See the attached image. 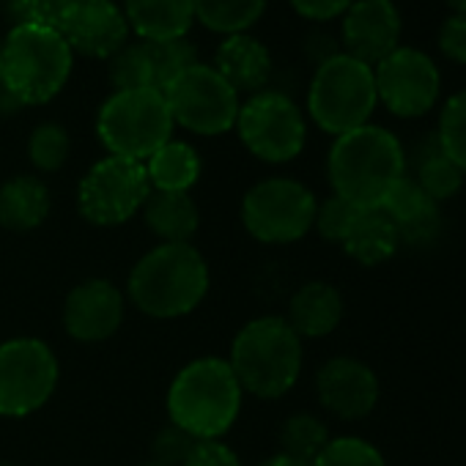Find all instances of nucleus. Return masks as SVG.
I'll use <instances>...</instances> for the list:
<instances>
[{"label": "nucleus", "instance_id": "obj_27", "mask_svg": "<svg viewBox=\"0 0 466 466\" xmlns=\"http://www.w3.org/2000/svg\"><path fill=\"white\" fill-rule=\"evenodd\" d=\"M195 20H200L214 34H248L253 23L261 20L267 0H192Z\"/></svg>", "mask_w": 466, "mask_h": 466}, {"label": "nucleus", "instance_id": "obj_23", "mask_svg": "<svg viewBox=\"0 0 466 466\" xmlns=\"http://www.w3.org/2000/svg\"><path fill=\"white\" fill-rule=\"evenodd\" d=\"M124 17L140 42L184 39L195 23L192 0H127Z\"/></svg>", "mask_w": 466, "mask_h": 466}, {"label": "nucleus", "instance_id": "obj_4", "mask_svg": "<svg viewBox=\"0 0 466 466\" xmlns=\"http://www.w3.org/2000/svg\"><path fill=\"white\" fill-rule=\"evenodd\" d=\"M225 360L248 395L275 400L299 381L305 340L283 316H258L237 332Z\"/></svg>", "mask_w": 466, "mask_h": 466}, {"label": "nucleus", "instance_id": "obj_44", "mask_svg": "<svg viewBox=\"0 0 466 466\" xmlns=\"http://www.w3.org/2000/svg\"><path fill=\"white\" fill-rule=\"evenodd\" d=\"M0 64H4V45H0Z\"/></svg>", "mask_w": 466, "mask_h": 466}, {"label": "nucleus", "instance_id": "obj_14", "mask_svg": "<svg viewBox=\"0 0 466 466\" xmlns=\"http://www.w3.org/2000/svg\"><path fill=\"white\" fill-rule=\"evenodd\" d=\"M127 316V294L105 278H88L77 283L61 310L64 329L77 343L110 340Z\"/></svg>", "mask_w": 466, "mask_h": 466}, {"label": "nucleus", "instance_id": "obj_13", "mask_svg": "<svg viewBox=\"0 0 466 466\" xmlns=\"http://www.w3.org/2000/svg\"><path fill=\"white\" fill-rule=\"evenodd\" d=\"M379 105L395 118H422L441 96L436 61L417 47H398L373 66Z\"/></svg>", "mask_w": 466, "mask_h": 466}, {"label": "nucleus", "instance_id": "obj_16", "mask_svg": "<svg viewBox=\"0 0 466 466\" xmlns=\"http://www.w3.org/2000/svg\"><path fill=\"white\" fill-rule=\"evenodd\" d=\"M403 20L392 0H354L343 15L340 50L368 66H376L400 47Z\"/></svg>", "mask_w": 466, "mask_h": 466}, {"label": "nucleus", "instance_id": "obj_26", "mask_svg": "<svg viewBox=\"0 0 466 466\" xmlns=\"http://www.w3.org/2000/svg\"><path fill=\"white\" fill-rule=\"evenodd\" d=\"M143 167L154 192H189L203 173V159L189 143L170 137L143 162Z\"/></svg>", "mask_w": 466, "mask_h": 466}, {"label": "nucleus", "instance_id": "obj_17", "mask_svg": "<svg viewBox=\"0 0 466 466\" xmlns=\"http://www.w3.org/2000/svg\"><path fill=\"white\" fill-rule=\"evenodd\" d=\"M61 34L72 53L110 58L127 45L129 23L113 0H75Z\"/></svg>", "mask_w": 466, "mask_h": 466}, {"label": "nucleus", "instance_id": "obj_32", "mask_svg": "<svg viewBox=\"0 0 466 466\" xmlns=\"http://www.w3.org/2000/svg\"><path fill=\"white\" fill-rule=\"evenodd\" d=\"M313 466H387L384 452L362 436H332Z\"/></svg>", "mask_w": 466, "mask_h": 466}, {"label": "nucleus", "instance_id": "obj_36", "mask_svg": "<svg viewBox=\"0 0 466 466\" xmlns=\"http://www.w3.org/2000/svg\"><path fill=\"white\" fill-rule=\"evenodd\" d=\"M195 441L198 439H192L187 431H181V428H176L170 422V425H165V428H159L154 433V439H151V461H159L165 466H181L189 458Z\"/></svg>", "mask_w": 466, "mask_h": 466}, {"label": "nucleus", "instance_id": "obj_24", "mask_svg": "<svg viewBox=\"0 0 466 466\" xmlns=\"http://www.w3.org/2000/svg\"><path fill=\"white\" fill-rule=\"evenodd\" d=\"M53 208L50 187L31 173L12 176L0 184V225L15 233L36 230Z\"/></svg>", "mask_w": 466, "mask_h": 466}, {"label": "nucleus", "instance_id": "obj_18", "mask_svg": "<svg viewBox=\"0 0 466 466\" xmlns=\"http://www.w3.org/2000/svg\"><path fill=\"white\" fill-rule=\"evenodd\" d=\"M395 225L400 248H431L441 237V208L411 176H403L379 206Z\"/></svg>", "mask_w": 466, "mask_h": 466}, {"label": "nucleus", "instance_id": "obj_33", "mask_svg": "<svg viewBox=\"0 0 466 466\" xmlns=\"http://www.w3.org/2000/svg\"><path fill=\"white\" fill-rule=\"evenodd\" d=\"M110 83L116 91H137V88H154L151 83V66H148V56H146V45L135 42V45H124L118 53H113L110 58Z\"/></svg>", "mask_w": 466, "mask_h": 466}, {"label": "nucleus", "instance_id": "obj_45", "mask_svg": "<svg viewBox=\"0 0 466 466\" xmlns=\"http://www.w3.org/2000/svg\"><path fill=\"white\" fill-rule=\"evenodd\" d=\"M0 466H12V463H0Z\"/></svg>", "mask_w": 466, "mask_h": 466}, {"label": "nucleus", "instance_id": "obj_30", "mask_svg": "<svg viewBox=\"0 0 466 466\" xmlns=\"http://www.w3.org/2000/svg\"><path fill=\"white\" fill-rule=\"evenodd\" d=\"M69 154H72V137L56 121L39 124L28 137V157L39 173H58L69 162Z\"/></svg>", "mask_w": 466, "mask_h": 466}, {"label": "nucleus", "instance_id": "obj_2", "mask_svg": "<svg viewBox=\"0 0 466 466\" xmlns=\"http://www.w3.org/2000/svg\"><path fill=\"white\" fill-rule=\"evenodd\" d=\"M208 264L195 245H157L129 272L127 299L148 319L189 316L208 294Z\"/></svg>", "mask_w": 466, "mask_h": 466}, {"label": "nucleus", "instance_id": "obj_7", "mask_svg": "<svg viewBox=\"0 0 466 466\" xmlns=\"http://www.w3.org/2000/svg\"><path fill=\"white\" fill-rule=\"evenodd\" d=\"M173 116L157 88L113 91L96 116V135L110 157L146 162L173 137Z\"/></svg>", "mask_w": 466, "mask_h": 466}, {"label": "nucleus", "instance_id": "obj_20", "mask_svg": "<svg viewBox=\"0 0 466 466\" xmlns=\"http://www.w3.org/2000/svg\"><path fill=\"white\" fill-rule=\"evenodd\" d=\"M346 316V299L338 286L327 280H310L299 286L283 316L302 340H319L332 335Z\"/></svg>", "mask_w": 466, "mask_h": 466}, {"label": "nucleus", "instance_id": "obj_25", "mask_svg": "<svg viewBox=\"0 0 466 466\" xmlns=\"http://www.w3.org/2000/svg\"><path fill=\"white\" fill-rule=\"evenodd\" d=\"M340 248L354 264L370 269L387 264L400 250V239L392 219L381 208H362Z\"/></svg>", "mask_w": 466, "mask_h": 466}, {"label": "nucleus", "instance_id": "obj_39", "mask_svg": "<svg viewBox=\"0 0 466 466\" xmlns=\"http://www.w3.org/2000/svg\"><path fill=\"white\" fill-rule=\"evenodd\" d=\"M351 4L354 0H291L294 12L313 23H329L335 17H343Z\"/></svg>", "mask_w": 466, "mask_h": 466}, {"label": "nucleus", "instance_id": "obj_43", "mask_svg": "<svg viewBox=\"0 0 466 466\" xmlns=\"http://www.w3.org/2000/svg\"><path fill=\"white\" fill-rule=\"evenodd\" d=\"M143 466H165V463H159V461H151V458H148V461H146Z\"/></svg>", "mask_w": 466, "mask_h": 466}, {"label": "nucleus", "instance_id": "obj_11", "mask_svg": "<svg viewBox=\"0 0 466 466\" xmlns=\"http://www.w3.org/2000/svg\"><path fill=\"white\" fill-rule=\"evenodd\" d=\"M151 195L143 162L124 157H102L77 184V211L96 228L129 222Z\"/></svg>", "mask_w": 466, "mask_h": 466}, {"label": "nucleus", "instance_id": "obj_6", "mask_svg": "<svg viewBox=\"0 0 466 466\" xmlns=\"http://www.w3.org/2000/svg\"><path fill=\"white\" fill-rule=\"evenodd\" d=\"M376 105L379 96L373 66L346 53H338L316 66L308 88V113L321 132L338 137L360 129L370 124Z\"/></svg>", "mask_w": 466, "mask_h": 466}, {"label": "nucleus", "instance_id": "obj_37", "mask_svg": "<svg viewBox=\"0 0 466 466\" xmlns=\"http://www.w3.org/2000/svg\"><path fill=\"white\" fill-rule=\"evenodd\" d=\"M439 53L458 66H466V15H450L436 34Z\"/></svg>", "mask_w": 466, "mask_h": 466}, {"label": "nucleus", "instance_id": "obj_35", "mask_svg": "<svg viewBox=\"0 0 466 466\" xmlns=\"http://www.w3.org/2000/svg\"><path fill=\"white\" fill-rule=\"evenodd\" d=\"M75 0H9L12 17L17 25H39L61 31Z\"/></svg>", "mask_w": 466, "mask_h": 466}, {"label": "nucleus", "instance_id": "obj_22", "mask_svg": "<svg viewBox=\"0 0 466 466\" xmlns=\"http://www.w3.org/2000/svg\"><path fill=\"white\" fill-rule=\"evenodd\" d=\"M406 176H411L420 189L439 206L444 200H452L466 181L463 170L441 151L433 132L417 140L411 154H406Z\"/></svg>", "mask_w": 466, "mask_h": 466}, {"label": "nucleus", "instance_id": "obj_1", "mask_svg": "<svg viewBox=\"0 0 466 466\" xmlns=\"http://www.w3.org/2000/svg\"><path fill=\"white\" fill-rule=\"evenodd\" d=\"M403 176L406 148L395 132L379 124H365L338 135L327 154L332 195L357 208H379Z\"/></svg>", "mask_w": 466, "mask_h": 466}, {"label": "nucleus", "instance_id": "obj_34", "mask_svg": "<svg viewBox=\"0 0 466 466\" xmlns=\"http://www.w3.org/2000/svg\"><path fill=\"white\" fill-rule=\"evenodd\" d=\"M360 211L362 208L351 206L349 200L329 195V198L319 200V206H316L313 230H319V237L329 245H343V239L349 237V230H351Z\"/></svg>", "mask_w": 466, "mask_h": 466}, {"label": "nucleus", "instance_id": "obj_28", "mask_svg": "<svg viewBox=\"0 0 466 466\" xmlns=\"http://www.w3.org/2000/svg\"><path fill=\"white\" fill-rule=\"evenodd\" d=\"M329 439H332L329 428L319 414L297 411V414L286 417L283 425H280V433H278L280 450L278 452H286V455H294L299 461L313 463L316 455L327 447Z\"/></svg>", "mask_w": 466, "mask_h": 466}, {"label": "nucleus", "instance_id": "obj_8", "mask_svg": "<svg viewBox=\"0 0 466 466\" xmlns=\"http://www.w3.org/2000/svg\"><path fill=\"white\" fill-rule=\"evenodd\" d=\"M319 198L291 176H269L242 198V225L261 245H294L313 230Z\"/></svg>", "mask_w": 466, "mask_h": 466}, {"label": "nucleus", "instance_id": "obj_42", "mask_svg": "<svg viewBox=\"0 0 466 466\" xmlns=\"http://www.w3.org/2000/svg\"><path fill=\"white\" fill-rule=\"evenodd\" d=\"M452 15H466V0H444Z\"/></svg>", "mask_w": 466, "mask_h": 466}, {"label": "nucleus", "instance_id": "obj_19", "mask_svg": "<svg viewBox=\"0 0 466 466\" xmlns=\"http://www.w3.org/2000/svg\"><path fill=\"white\" fill-rule=\"evenodd\" d=\"M211 66L239 96L242 94L253 96L264 91L272 77V56L267 45L250 34H233L222 39V45L214 53Z\"/></svg>", "mask_w": 466, "mask_h": 466}, {"label": "nucleus", "instance_id": "obj_29", "mask_svg": "<svg viewBox=\"0 0 466 466\" xmlns=\"http://www.w3.org/2000/svg\"><path fill=\"white\" fill-rule=\"evenodd\" d=\"M148 66H151V83L157 91H165L181 72L198 64L195 47L184 39H167V42H143Z\"/></svg>", "mask_w": 466, "mask_h": 466}, {"label": "nucleus", "instance_id": "obj_21", "mask_svg": "<svg viewBox=\"0 0 466 466\" xmlns=\"http://www.w3.org/2000/svg\"><path fill=\"white\" fill-rule=\"evenodd\" d=\"M140 214L159 245H192V237L200 228V208L189 192L151 189Z\"/></svg>", "mask_w": 466, "mask_h": 466}, {"label": "nucleus", "instance_id": "obj_5", "mask_svg": "<svg viewBox=\"0 0 466 466\" xmlns=\"http://www.w3.org/2000/svg\"><path fill=\"white\" fill-rule=\"evenodd\" d=\"M75 53L61 31L39 25H15L4 42L0 77L25 105L56 99L69 83Z\"/></svg>", "mask_w": 466, "mask_h": 466}, {"label": "nucleus", "instance_id": "obj_40", "mask_svg": "<svg viewBox=\"0 0 466 466\" xmlns=\"http://www.w3.org/2000/svg\"><path fill=\"white\" fill-rule=\"evenodd\" d=\"M17 110H23V102L12 94V88L0 77V116H15Z\"/></svg>", "mask_w": 466, "mask_h": 466}, {"label": "nucleus", "instance_id": "obj_38", "mask_svg": "<svg viewBox=\"0 0 466 466\" xmlns=\"http://www.w3.org/2000/svg\"><path fill=\"white\" fill-rule=\"evenodd\" d=\"M181 466H242V461L237 450L222 439H200Z\"/></svg>", "mask_w": 466, "mask_h": 466}, {"label": "nucleus", "instance_id": "obj_10", "mask_svg": "<svg viewBox=\"0 0 466 466\" xmlns=\"http://www.w3.org/2000/svg\"><path fill=\"white\" fill-rule=\"evenodd\" d=\"M245 148L269 165L291 162L308 143V121L299 105L283 91H258L242 102L237 127Z\"/></svg>", "mask_w": 466, "mask_h": 466}, {"label": "nucleus", "instance_id": "obj_41", "mask_svg": "<svg viewBox=\"0 0 466 466\" xmlns=\"http://www.w3.org/2000/svg\"><path fill=\"white\" fill-rule=\"evenodd\" d=\"M258 466H313V463H308V461H299V458H294V455H286V452H275V455L264 458Z\"/></svg>", "mask_w": 466, "mask_h": 466}, {"label": "nucleus", "instance_id": "obj_3", "mask_svg": "<svg viewBox=\"0 0 466 466\" xmlns=\"http://www.w3.org/2000/svg\"><path fill=\"white\" fill-rule=\"evenodd\" d=\"M245 390L225 357L187 362L167 387V417L192 439H222L237 425Z\"/></svg>", "mask_w": 466, "mask_h": 466}, {"label": "nucleus", "instance_id": "obj_12", "mask_svg": "<svg viewBox=\"0 0 466 466\" xmlns=\"http://www.w3.org/2000/svg\"><path fill=\"white\" fill-rule=\"evenodd\" d=\"M162 94L173 124L187 132L214 137L237 127L242 99L219 77L214 66L198 61L195 66L181 72Z\"/></svg>", "mask_w": 466, "mask_h": 466}, {"label": "nucleus", "instance_id": "obj_9", "mask_svg": "<svg viewBox=\"0 0 466 466\" xmlns=\"http://www.w3.org/2000/svg\"><path fill=\"white\" fill-rule=\"evenodd\" d=\"M61 365L39 338H9L0 343V417H28L50 403L58 390Z\"/></svg>", "mask_w": 466, "mask_h": 466}, {"label": "nucleus", "instance_id": "obj_31", "mask_svg": "<svg viewBox=\"0 0 466 466\" xmlns=\"http://www.w3.org/2000/svg\"><path fill=\"white\" fill-rule=\"evenodd\" d=\"M436 140L441 146V151L463 170L466 176V88L455 91L439 113V124H436Z\"/></svg>", "mask_w": 466, "mask_h": 466}, {"label": "nucleus", "instance_id": "obj_15", "mask_svg": "<svg viewBox=\"0 0 466 466\" xmlns=\"http://www.w3.org/2000/svg\"><path fill=\"white\" fill-rule=\"evenodd\" d=\"M381 395L376 370L349 354L327 360L316 373V398L338 420H365Z\"/></svg>", "mask_w": 466, "mask_h": 466}]
</instances>
